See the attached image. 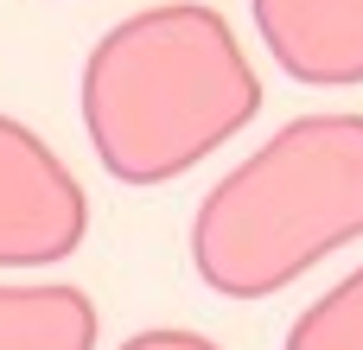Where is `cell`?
<instances>
[{
	"label": "cell",
	"instance_id": "obj_1",
	"mask_svg": "<svg viewBox=\"0 0 363 350\" xmlns=\"http://www.w3.org/2000/svg\"><path fill=\"white\" fill-rule=\"evenodd\" d=\"M262 108V77L230 19L204 0L147 6L108 26L83 64V128L108 179L166 185L217 153Z\"/></svg>",
	"mask_w": 363,
	"mask_h": 350
},
{
	"label": "cell",
	"instance_id": "obj_2",
	"mask_svg": "<svg viewBox=\"0 0 363 350\" xmlns=\"http://www.w3.org/2000/svg\"><path fill=\"white\" fill-rule=\"evenodd\" d=\"M363 236V115H300L223 172L191 217L198 281L262 300Z\"/></svg>",
	"mask_w": 363,
	"mask_h": 350
},
{
	"label": "cell",
	"instance_id": "obj_3",
	"mask_svg": "<svg viewBox=\"0 0 363 350\" xmlns=\"http://www.w3.org/2000/svg\"><path fill=\"white\" fill-rule=\"evenodd\" d=\"M89 230L77 172L13 115H0V268L64 261Z\"/></svg>",
	"mask_w": 363,
	"mask_h": 350
},
{
	"label": "cell",
	"instance_id": "obj_4",
	"mask_svg": "<svg viewBox=\"0 0 363 350\" xmlns=\"http://www.w3.org/2000/svg\"><path fill=\"white\" fill-rule=\"evenodd\" d=\"M274 64L294 83H363V0H249Z\"/></svg>",
	"mask_w": 363,
	"mask_h": 350
},
{
	"label": "cell",
	"instance_id": "obj_5",
	"mask_svg": "<svg viewBox=\"0 0 363 350\" xmlns=\"http://www.w3.org/2000/svg\"><path fill=\"white\" fill-rule=\"evenodd\" d=\"M0 350H96V306L70 281L0 287Z\"/></svg>",
	"mask_w": 363,
	"mask_h": 350
},
{
	"label": "cell",
	"instance_id": "obj_6",
	"mask_svg": "<svg viewBox=\"0 0 363 350\" xmlns=\"http://www.w3.org/2000/svg\"><path fill=\"white\" fill-rule=\"evenodd\" d=\"M287 350H363V268H351L294 319Z\"/></svg>",
	"mask_w": 363,
	"mask_h": 350
},
{
	"label": "cell",
	"instance_id": "obj_7",
	"mask_svg": "<svg viewBox=\"0 0 363 350\" xmlns=\"http://www.w3.org/2000/svg\"><path fill=\"white\" fill-rule=\"evenodd\" d=\"M121 350H223V344L204 338V332H185V325H172V332L160 325V332H134Z\"/></svg>",
	"mask_w": 363,
	"mask_h": 350
}]
</instances>
